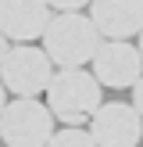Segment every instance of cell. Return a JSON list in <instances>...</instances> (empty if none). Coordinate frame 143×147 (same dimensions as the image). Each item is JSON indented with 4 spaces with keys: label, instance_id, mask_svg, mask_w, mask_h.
I'll return each instance as SVG.
<instances>
[{
    "label": "cell",
    "instance_id": "obj_2",
    "mask_svg": "<svg viewBox=\"0 0 143 147\" xmlns=\"http://www.w3.org/2000/svg\"><path fill=\"white\" fill-rule=\"evenodd\" d=\"M47 104L57 115V122L64 126H86L97 115V108L104 104V83L97 79V72L86 68H57L54 83L47 86Z\"/></svg>",
    "mask_w": 143,
    "mask_h": 147
},
{
    "label": "cell",
    "instance_id": "obj_11",
    "mask_svg": "<svg viewBox=\"0 0 143 147\" xmlns=\"http://www.w3.org/2000/svg\"><path fill=\"white\" fill-rule=\"evenodd\" d=\"M132 104L140 108V115H143V76H140V83L132 86Z\"/></svg>",
    "mask_w": 143,
    "mask_h": 147
},
{
    "label": "cell",
    "instance_id": "obj_9",
    "mask_svg": "<svg viewBox=\"0 0 143 147\" xmlns=\"http://www.w3.org/2000/svg\"><path fill=\"white\" fill-rule=\"evenodd\" d=\"M47 147H100V144H97V136H93L90 129H82V126H64V129H57V133L50 136Z\"/></svg>",
    "mask_w": 143,
    "mask_h": 147
},
{
    "label": "cell",
    "instance_id": "obj_4",
    "mask_svg": "<svg viewBox=\"0 0 143 147\" xmlns=\"http://www.w3.org/2000/svg\"><path fill=\"white\" fill-rule=\"evenodd\" d=\"M54 76H57L54 57L47 54V47H32V43H14L11 54L0 65V79L7 83V90L14 97H39V93H47Z\"/></svg>",
    "mask_w": 143,
    "mask_h": 147
},
{
    "label": "cell",
    "instance_id": "obj_12",
    "mask_svg": "<svg viewBox=\"0 0 143 147\" xmlns=\"http://www.w3.org/2000/svg\"><path fill=\"white\" fill-rule=\"evenodd\" d=\"M7 54H11V36L0 29V65H4V57H7Z\"/></svg>",
    "mask_w": 143,
    "mask_h": 147
},
{
    "label": "cell",
    "instance_id": "obj_10",
    "mask_svg": "<svg viewBox=\"0 0 143 147\" xmlns=\"http://www.w3.org/2000/svg\"><path fill=\"white\" fill-rule=\"evenodd\" d=\"M93 0H50V7L54 11H86Z\"/></svg>",
    "mask_w": 143,
    "mask_h": 147
},
{
    "label": "cell",
    "instance_id": "obj_7",
    "mask_svg": "<svg viewBox=\"0 0 143 147\" xmlns=\"http://www.w3.org/2000/svg\"><path fill=\"white\" fill-rule=\"evenodd\" d=\"M50 22H54L50 0H0V29L11 36V43L43 40Z\"/></svg>",
    "mask_w": 143,
    "mask_h": 147
},
{
    "label": "cell",
    "instance_id": "obj_6",
    "mask_svg": "<svg viewBox=\"0 0 143 147\" xmlns=\"http://www.w3.org/2000/svg\"><path fill=\"white\" fill-rule=\"evenodd\" d=\"M90 133L100 147H136L143 140V115L136 104L111 100L97 108V115L90 119Z\"/></svg>",
    "mask_w": 143,
    "mask_h": 147
},
{
    "label": "cell",
    "instance_id": "obj_3",
    "mask_svg": "<svg viewBox=\"0 0 143 147\" xmlns=\"http://www.w3.org/2000/svg\"><path fill=\"white\" fill-rule=\"evenodd\" d=\"M57 115L39 97H14L0 115V140L7 147H47Z\"/></svg>",
    "mask_w": 143,
    "mask_h": 147
},
{
    "label": "cell",
    "instance_id": "obj_1",
    "mask_svg": "<svg viewBox=\"0 0 143 147\" xmlns=\"http://www.w3.org/2000/svg\"><path fill=\"white\" fill-rule=\"evenodd\" d=\"M100 43H104V32L82 11H57V18L43 32V47L54 57L57 68H86V65H93Z\"/></svg>",
    "mask_w": 143,
    "mask_h": 147
},
{
    "label": "cell",
    "instance_id": "obj_5",
    "mask_svg": "<svg viewBox=\"0 0 143 147\" xmlns=\"http://www.w3.org/2000/svg\"><path fill=\"white\" fill-rule=\"evenodd\" d=\"M93 72L111 90H132L143 76V50L129 40H104L93 57Z\"/></svg>",
    "mask_w": 143,
    "mask_h": 147
},
{
    "label": "cell",
    "instance_id": "obj_13",
    "mask_svg": "<svg viewBox=\"0 0 143 147\" xmlns=\"http://www.w3.org/2000/svg\"><path fill=\"white\" fill-rule=\"evenodd\" d=\"M7 93H11V90H7V83L0 79V115H4V108H7Z\"/></svg>",
    "mask_w": 143,
    "mask_h": 147
},
{
    "label": "cell",
    "instance_id": "obj_14",
    "mask_svg": "<svg viewBox=\"0 0 143 147\" xmlns=\"http://www.w3.org/2000/svg\"><path fill=\"white\" fill-rule=\"evenodd\" d=\"M136 43H140V50H143V32H140V36H136Z\"/></svg>",
    "mask_w": 143,
    "mask_h": 147
},
{
    "label": "cell",
    "instance_id": "obj_8",
    "mask_svg": "<svg viewBox=\"0 0 143 147\" xmlns=\"http://www.w3.org/2000/svg\"><path fill=\"white\" fill-rule=\"evenodd\" d=\"M90 18L104 40H132L143 32V0H93Z\"/></svg>",
    "mask_w": 143,
    "mask_h": 147
}]
</instances>
